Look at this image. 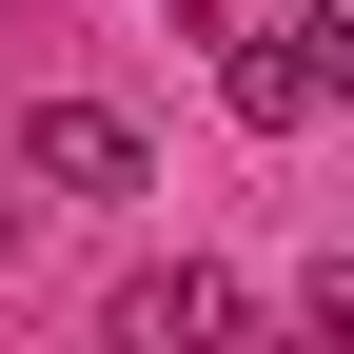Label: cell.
<instances>
[{"instance_id": "obj_3", "label": "cell", "mask_w": 354, "mask_h": 354, "mask_svg": "<svg viewBox=\"0 0 354 354\" xmlns=\"http://www.w3.org/2000/svg\"><path fill=\"white\" fill-rule=\"evenodd\" d=\"M295 59H315V99H354V0H295Z\"/></svg>"}, {"instance_id": "obj_2", "label": "cell", "mask_w": 354, "mask_h": 354, "mask_svg": "<svg viewBox=\"0 0 354 354\" xmlns=\"http://www.w3.org/2000/svg\"><path fill=\"white\" fill-rule=\"evenodd\" d=\"M256 295L216 276V256H177V276H118V354H177V335H236Z\"/></svg>"}, {"instance_id": "obj_1", "label": "cell", "mask_w": 354, "mask_h": 354, "mask_svg": "<svg viewBox=\"0 0 354 354\" xmlns=\"http://www.w3.org/2000/svg\"><path fill=\"white\" fill-rule=\"evenodd\" d=\"M20 177H39V197H138L158 158H138L118 99H39V118H20Z\"/></svg>"}]
</instances>
